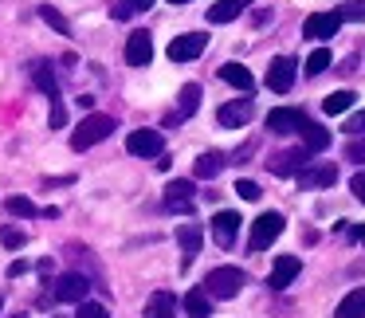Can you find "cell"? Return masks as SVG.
Here are the masks:
<instances>
[{
	"label": "cell",
	"mask_w": 365,
	"mask_h": 318,
	"mask_svg": "<svg viewBox=\"0 0 365 318\" xmlns=\"http://www.w3.org/2000/svg\"><path fill=\"white\" fill-rule=\"evenodd\" d=\"M153 59V40H150V32H130V40H126V63L130 67H145Z\"/></svg>",
	"instance_id": "cell-13"
},
{
	"label": "cell",
	"mask_w": 365,
	"mask_h": 318,
	"mask_svg": "<svg viewBox=\"0 0 365 318\" xmlns=\"http://www.w3.org/2000/svg\"><path fill=\"white\" fill-rule=\"evenodd\" d=\"M283 216L279 212H259L252 220V236H247V247H252V252H267L271 244H275L279 236H283Z\"/></svg>",
	"instance_id": "cell-2"
},
{
	"label": "cell",
	"mask_w": 365,
	"mask_h": 318,
	"mask_svg": "<svg viewBox=\"0 0 365 318\" xmlns=\"http://www.w3.org/2000/svg\"><path fill=\"white\" fill-rule=\"evenodd\" d=\"M205 43H208V36L185 32V36H177V40L169 43V59H173V63H189V59H197L200 51H205Z\"/></svg>",
	"instance_id": "cell-8"
},
{
	"label": "cell",
	"mask_w": 365,
	"mask_h": 318,
	"mask_svg": "<svg viewBox=\"0 0 365 318\" xmlns=\"http://www.w3.org/2000/svg\"><path fill=\"white\" fill-rule=\"evenodd\" d=\"M9 212L20 216V220H32V216H40V208H36L28 197H9Z\"/></svg>",
	"instance_id": "cell-30"
},
{
	"label": "cell",
	"mask_w": 365,
	"mask_h": 318,
	"mask_svg": "<svg viewBox=\"0 0 365 318\" xmlns=\"http://www.w3.org/2000/svg\"><path fill=\"white\" fill-rule=\"evenodd\" d=\"M349 130H357V134H365V114H357V118L349 122Z\"/></svg>",
	"instance_id": "cell-41"
},
{
	"label": "cell",
	"mask_w": 365,
	"mask_h": 318,
	"mask_svg": "<svg viewBox=\"0 0 365 318\" xmlns=\"http://www.w3.org/2000/svg\"><path fill=\"white\" fill-rule=\"evenodd\" d=\"M32 83L51 98V103L59 98V83H56V75H51V67H48V63H32Z\"/></svg>",
	"instance_id": "cell-24"
},
{
	"label": "cell",
	"mask_w": 365,
	"mask_h": 318,
	"mask_svg": "<svg viewBox=\"0 0 365 318\" xmlns=\"http://www.w3.org/2000/svg\"><path fill=\"white\" fill-rule=\"evenodd\" d=\"M40 20H43V24H51L59 36H71V24H67V20H63V12H56L51 4H40Z\"/></svg>",
	"instance_id": "cell-29"
},
{
	"label": "cell",
	"mask_w": 365,
	"mask_h": 318,
	"mask_svg": "<svg viewBox=\"0 0 365 318\" xmlns=\"http://www.w3.org/2000/svg\"><path fill=\"white\" fill-rule=\"evenodd\" d=\"M299 271H302L299 255H279L275 267H271V275H267V287H271V291H283V287L294 283V275H299Z\"/></svg>",
	"instance_id": "cell-11"
},
{
	"label": "cell",
	"mask_w": 365,
	"mask_h": 318,
	"mask_svg": "<svg viewBox=\"0 0 365 318\" xmlns=\"http://www.w3.org/2000/svg\"><path fill=\"white\" fill-rule=\"evenodd\" d=\"M247 4H252V0H216L212 9H208V20H212V24H232Z\"/></svg>",
	"instance_id": "cell-17"
},
{
	"label": "cell",
	"mask_w": 365,
	"mask_h": 318,
	"mask_svg": "<svg viewBox=\"0 0 365 318\" xmlns=\"http://www.w3.org/2000/svg\"><path fill=\"white\" fill-rule=\"evenodd\" d=\"M349 193H354V197L365 205V169H361V173H354V181H349Z\"/></svg>",
	"instance_id": "cell-37"
},
{
	"label": "cell",
	"mask_w": 365,
	"mask_h": 318,
	"mask_svg": "<svg viewBox=\"0 0 365 318\" xmlns=\"http://www.w3.org/2000/svg\"><path fill=\"white\" fill-rule=\"evenodd\" d=\"M220 169H224V158H220V153H200V158H197V177H205V181H212Z\"/></svg>",
	"instance_id": "cell-27"
},
{
	"label": "cell",
	"mask_w": 365,
	"mask_h": 318,
	"mask_svg": "<svg viewBox=\"0 0 365 318\" xmlns=\"http://www.w3.org/2000/svg\"><path fill=\"white\" fill-rule=\"evenodd\" d=\"M357 240H361V244H365V228H357Z\"/></svg>",
	"instance_id": "cell-42"
},
{
	"label": "cell",
	"mask_w": 365,
	"mask_h": 318,
	"mask_svg": "<svg viewBox=\"0 0 365 318\" xmlns=\"http://www.w3.org/2000/svg\"><path fill=\"white\" fill-rule=\"evenodd\" d=\"M334 181H338V169L334 165H314V169H302L299 173V185H314V189H326Z\"/></svg>",
	"instance_id": "cell-22"
},
{
	"label": "cell",
	"mask_w": 365,
	"mask_h": 318,
	"mask_svg": "<svg viewBox=\"0 0 365 318\" xmlns=\"http://www.w3.org/2000/svg\"><path fill=\"white\" fill-rule=\"evenodd\" d=\"M354 98H357L354 91H334V95L322 98V111H326V114H346L349 106H354Z\"/></svg>",
	"instance_id": "cell-26"
},
{
	"label": "cell",
	"mask_w": 365,
	"mask_h": 318,
	"mask_svg": "<svg viewBox=\"0 0 365 318\" xmlns=\"http://www.w3.org/2000/svg\"><path fill=\"white\" fill-rule=\"evenodd\" d=\"M0 244L16 252V247H24V244H28V236H24L20 228H12V224H9V228H0Z\"/></svg>",
	"instance_id": "cell-32"
},
{
	"label": "cell",
	"mask_w": 365,
	"mask_h": 318,
	"mask_svg": "<svg viewBox=\"0 0 365 318\" xmlns=\"http://www.w3.org/2000/svg\"><path fill=\"white\" fill-rule=\"evenodd\" d=\"M126 150L134 153V158H161L165 138H161V130H134V134L126 138Z\"/></svg>",
	"instance_id": "cell-4"
},
{
	"label": "cell",
	"mask_w": 365,
	"mask_h": 318,
	"mask_svg": "<svg viewBox=\"0 0 365 318\" xmlns=\"http://www.w3.org/2000/svg\"><path fill=\"white\" fill-rule=\"evenodd\" d=\"M205 287H208V299H236L240 287H244V271L240 267H216V271H208Z\"/></svg>",
	"instance_id": "cell-3"
},
{
	"label": "cell",
	"mask_w": 365,
	"mask_h": 318,
	"mask_svg": "<svg viewBox=\"0 0 365 318\" xmlns=\"http://www.w3.org/2000/svg\"><path fill=\"white\" fill-rule=\"evenodd\" d=\"M114 134V118L110 114H87V118L75 126V134H71V150H91V145H98V142H106V138Z\"/></svg>",
	"instance_id": "cell-1"
},
{
	"label": "cell",
	"mask_w": 365,
	"mask_h": 318,
	"mask_svg": "<svg viewBox=\"0 0 365 318\" xmlns=\"http://www.w3.org/2000/svg\"><path fill=\"white\" fill-rule=\"evenodd\" d=\"M185 310H189V318H208L212 314V299L205 291H189L185 294Z\"/></svg>",
	"instance_id": "cell-25"
},
{
	"label": "cell",
	"mask_w": 365,
	"mask_h": 318,
	"mask_svg": "<svg viewBox=\"0 0 365 318\" xmlns=\"http://www.w3.org/2000/svg\"><path fill=\"white\" fill-rule=\"evenodd\" d=\"M236 193H240L244 200H259V197H263L259 185H255V181H236Z\"/></svg>",
	"instance_id": "cell-34"
},
{
	"label": "cell",
	"mask_w": 365,
	"mask_h": 318,
	"mask_svg": "<svg viewBox=\"0 0 365 318\" xmlns=\"http://www.w3.org/2000/svg\"><path fill=\"white\" fill-rule=\"evenodd\" d=\"M192 181H169L165 185V208L169 212H185L189 216L192 212Z\"/></svg>",
	"instance_id": "cell-12"
},
{
	"label": "cell",
	"mask_w": 365,
	"mask_h": 318,
	"mask_svg": "<svg viewBox=\"0 0 365 318\" xmlns=\"http://www.w3.org/2000/svg\"><path fill=\"white\" fill-rule=\"evenodd\" d=\"M307 161H310L307 150H287V153H279V158H271L267 169L275 177H299L302 169H307Z\"/></svg>",
	"instance_id": "cell-9"
},
{
	"label": "cell",
	"mask_w": 365,
	"mask_h": 318,
	"mask_svg": "<svg viewBox=\"0 0 365 318\" xmlns=\"http://www.w3.org/2000/svg\"><path fill=\"white\" fill-rule=\"evenodd\" d=\"M236 232H240V216H236V212H228V208H224V212L212 216V240H216L220 247H232V244H236Z\"/></svg>",
	"instance_id": "cell-14"
},
{
	"label": "cell",
	"mask_w": 365,
	"mask_h": 318,
	"mask_svg": "<svg viewBox=\"0 0 365 318\" xmlns=\"http://www.w3.org/2000/svg\"><path fill=\"white\" fill-rule=\"evenodd\" d=\"M67 122V111H63V98H56V103H51V130H59Z\"/></svg>",
	"instance_id": "cell-36"
},
{
	"label": "cell",
	"mask_w": 365,
	"mask_h": 318,
	"mask_svg": "<svg viewBox=\"0 0 365 318\" xmlns=\"http://www.w3.org/2000/svg\"><path fill=\"white\" fill-rule=\"evenodd\" d=\"M0 310H4V299H0Z\"/></svg>",
	"instance_id": "cell-44"
},
{
	"label": "cell",
	"mask_w": 365,
	"mask_h": 318,
	"mask_svg": "<svg viewBox=\"0 0 365 318\" xmlns=\"http://www.w3.org/2000/svg\"><path fill=\"white\" fill-rule=\"evenodd\" d=\"M24 271H28V263H24V260H16V263H12V267H9V275L16 279V275H24Z\"/></svg>",
	"instance_id": "cell-40"
},
{
	"label": "cell",
	"mask_w": 365,
	"mask_h": 318,
	"mask_svg": "<svg viewBox=\"0 0 365 318\" xmlns=\"http://www.w3.org/2000/svg\"><path fill=\"white\" fill-rule=\"evenodd\" d=\"M299 134H302V150H307V153H322L326 145H330V130L318 126V122H307Z\"/></svg>",
	"instance_id": "cell-18"
},
{
	"label": "cell",
	"mask_w": 365,
	"mask_h": 318,
	"mask_svg": "<svg viewBox=\"0 0 365 318\" xmlns=\"http://www.w3.org/2000/svg\"><path fill=\"white\" fill-rule=\"evenodd\" d=\"M326 67H330V51L314 48V51H310V59H307V75H322Z\"/></svg>",
	"instance_id": "cell-31"
},
{
	"label": "cell",
	"mask_w": 365,
	"mask_h": 318,
	"mask_svg": "<svg viewBox=\"0 0 365 318\" xmlns=\"http://www.w3.org/2000/svg\"><path fill=\"white\" fill-rule=\"evenodd\" d=\"M307 126V114L299 106H279V111L267 114V130L271 134H294V130Z\"/></svg>",
	"instance_id": "cell-7"
},
{
	"label": "cell",
	"mask_w": 365,
	"mask_h": 318,
	"mask_svg": "<svg viewBox=\"0 0 365 318\" xmlns=\"http://www.w3.org/2000/svg\"><path fill=\"white\" fill-rule=\"evenodd\" d=\"M177 240H181L185 263H189L192 255L200 252V240H205V232H200V224H181V228H177Z\"/></svg>",
	"instance_id": "cell-21"
},
{
	"label": "cell",
	"mask_w": 365,
	"mask_h": 318,
	"mask_svg": "<svg viewBox=\"0 0 365 318\" xmlns=\"http://www.w3.org/2000/svg\"><path fill=\"white\" fill-rule=\"evenodd\" d=\"M145 318H177V294L173 291H153L145 302Z\"/></svg>",
	"instance_id": "cell-16"
},
{
	"label": "cell",
	"mask_w": 365,
	"mask_h": 318,
	"mask_svg": "<svg viewBox=\"0 0 365 318\" xmlns=\"http://www.w3.org/2000/svg\"><path fill=\"white\" fill-rule=\"evenodd\" d=\"M87 291H91V279L79 275V271H67V275L56 279V299L59 302H87Z\"/></svg>",
	"instance_id": "cell-6"
},
{
	"label": "cell",
	"mask_w": 365,
	"mask_h": 318,
	"mask_svg": "<svg viewBox=\"0 0 365 318\" xmlns=\"http://www.w3.org/2000/svg\"><path fill=\"white\" fill-rule=\"evenodd\" d=\"M216 118H220V126H244V122L252 118V98H236V103H224L220 111H216Z\"/></svg>",
	"instance_id": "cell-15"
},
{
	"label": "cell",
	"mask_w": 365,
	"mask_h": 318,
	"mask_svg": "<svg viewBox=\"0 0 365 318\" xmlns=\"http://www.w3.org/2000/svg\"><path fill=\"white\" fill-rule=\"evenodd\" d=\"M75 318H110V310H106L103 302H79Z\"/></svg>",
	"instance_id": "cell-33"
},
{
	"label": "cell",
	"mask_w": 365,
	"mask_h": 318,
	"mask_svg": "<svg viewBox=\"0 0 365 318\" xmlns=\"http://www.w3.org/2000/svg\"><path fill=\"white\" fill-rule=\"evenodd\" d=\"M334 318H365V287H357V291H349L346 299L338 302V310H334Z\"/></svg>",
	"instance_id": "cell-20"
},
{
	"label": "cell",
	"mask_w": 365,
	"mask_h": 318,
	"mask_svg": "<svg viewBox=\"0 0 365 318\" xmlns=\"http://www.w3.org/2000/svg\"><path fill=\"white\" fill-rule=\"evenodd\" d=\"M346 158L349 161H365V138H354V142L346 145Z\"/></svg>",
	"instance_id": "cell-35"
},
{
	"label": "cell",
	"mask_w": 365,
	"mask_h": 318,
	"mask_svg": "<svg viewBox=\"0 0 365 318\" xmlns=\"http://www.w3.org/2000/svg\"><path fill=\"white\" fill-rule=\"evenodd\" d=\"M130 12H145V9H153V0H122Z\"/></svg>",
	"instance_id": "cell-38"
},
{
	"label": "cell",
	"mask_w": 365,
	"mask_h": 318,
	"mask_svg": "<svg viewBox=\"0 0 365 318\" xmlns=\"http://www.w3.org/2000/svg\"><path fill=\"white\" fill-rule=\"evenodd\" d=\"M338 28H341L338 12H314L302 24V36H310V40H330V36H338Z\"/></svg>",
	"instance_id": "cell-10"
},
{
	"label": "cell",
	"mask_w": 365,
	"mask_h": 318,
	"mask_svg": "<svg viewBox=\"0 0 365 318\" xmlns=\"http://www.w3.org/2000/svg\"><path fill=\"white\" fill-rule=\"evenodd\" d=\"M220 79H224V83H232L236 91H244V95L255 87L252 71H247V67H240V63H224V67H220Z\"/></svg>",
	"instance_id": "cell-23"
},
{
	"label": "cell",
	"mask_w": 365,
	"mask_h": 318,
	"mask_svg": "<svg viewBox=\"0 0 365 318\" xmlns=\"http://www.w3.org/2000/svg\"><path fill=\"white\" fill-rule=\"evenodd\" d=\"M294 71H299V63H294L291 56L271 59V67H267V87L275 91V95H287V91L294 87Z\"/></svg>",
	"instance_id": "cell-5"
},
{
	"label": "cell",
	"mask_w": 365,
	"mask_h": 318,
	"mask_svg": "<svg viewBox=\"0 0 365 318\" xmlns=\"http://www.w3.org/2000/svg\"><path fill=\"white\" fill-rule=\"evenodd\" d=\"M16 318H24V314H16Z\"/></svg>",
	"instance_id": "cell-45"
},
{
	"label": "cell",
	"mask_w": 365,
	"mask_h": 318,
	"mask_svg": "<svg viewBox=\"0 0 365 318\" xmlns=\"http://www.w3.org/2000/svg\"><path fill=\"white\" fill-rule=\"evenodd\" d=\"M338 20L341 24H346V20L349 24H365V0H346V4L338 9Z\"/></svg>",
	"instance_id": "cell-28"
},
{
	"label": "cell",
	"mask_w": 365,
	"mask_h": 318,
	"mask_svg": "<svg viewBox=\"0 0 365 318\" xmlns=\"http://www.w3.org/2000/svg\"><path fill=\"white\" fill-rule=\"evenodd\" d=\"M169 4H189V0H169Z\"/></svg>",
	"instance_id": "cell-43"
},
{
	"label": "cell",
	"mask_w": 365,
	"mask_h": 318,
	"mask_svg": "<svg viewBox=\"0 0 365 318\" xmlns=\"http://www.w3.org/2000/svg\"><path fill=\"white\" fill-rule=\"evenodd\" d=\"M110 16H114V20H130V16H134V12H130L126 4H122V0H118V4H114V9H110Z\"/></svg>",
	"instance_id": "cell-39"
},
{
	"label": "cell",
	"mask_w": 365,
	"mask_h": 318,
	"mask_svg": "<svg viewBox=\"0 0 365 318\" xmlns=\"http://www.w3.org/2000/svg\"><path fill=\"white\" fill-rule=\"evenodd\" d=\"M197 106H200V87H197V83H185V87H181V111L169 114L165 126H173V122L189 118V114H197Z\"/></svg>",
	"instance_id": "cell-19"
}]
</instances>
